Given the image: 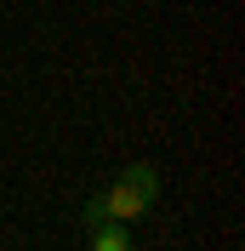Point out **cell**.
I'll return each instance as SVG.
<instances>
[{
    "mask_svg": "<svg viewBox=\"0 0 245 251\" xmlns=\"http://www.w3.org/2000/svg\"><path fill=\"white\" fill-rule=\"evenodd\" d=\"M92 200H97V217H103V223H120V228H125V223H137L143 211L160 200V172H154L148 160H131L103 194H92Z\"/></svg>",
    "mask_w": 245,
    "mask_h": 251,
    "instance_id": "1",
    "label": "cell"
},
{
    "mask_svg": "<svg viewBox=\"0 0 245 251\" xmlns=\"http://www.w3.org/2000/svg\"><path fill=\"white\" fill-rule=\"evenodd\" d=\"M92 251H131V234L120 223H97L92 228Z\"/></svg>",
    "mask_w": 245,
    "mask_h": 251,
    "instance_id": "2",
    "label": "cell"
}]
</instances>
